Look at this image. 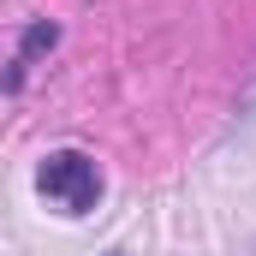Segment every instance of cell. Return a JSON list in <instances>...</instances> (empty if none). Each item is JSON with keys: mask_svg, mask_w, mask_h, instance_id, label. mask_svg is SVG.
Masks as SVG:
<instances>
[{"mask_svg": "<svg viewBox=\"0 0 256 256\" xmlns=\"http://www.w3.org/2000/svg\"><path fill=\"white\" fill-rule=\"evenodd\" d=\"M54 42H60V30H54V24H48V18H42V24H30V30H24V42H18V72H24V66L36 60V54H48V48H54ZM18 72H12V84H18Z\"/></svg>", "mask_w": 256, "mask_h": 256, "instance_id": "obj_2", "label": "cell"}, {"mask_svg": "<svg viewBox=\"0 0 256 256\" xmlns=\"http://www.w3.org/2000/svg\"><path fill=\"white\" fill-rule=\"evenodd\" d=\"M36 191L42 202H54L60 214H90L96 202H102V167L84 155V149H54L42 167H36Z\"/></svg>", "mask_w": 256, "mask_h": 256, "instance_id": "obj_1", "label": "cell"}]
</instances>
